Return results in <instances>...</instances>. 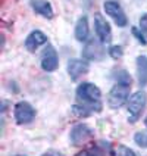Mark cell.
Segmentation results:
<instances>
[{"mask_svg": "<svg viewBox=\"0 0 147 156\" xmlns=\"http://www.w3.org/2000/svg\"><path fill=\"white\" fill-rule=\"evenodd\" d=\"M40 63H41V68L46 72H53V71L58 69V66H59V56H58V52L54 50V47L47 46V49L44 50L43 56H41Z\"/></svg>", "mask_w": 147, "mask_h": 156, "instance_id": "9", "label": "cell"}, {"mask_svg": "<svg viewBox=\"0 0 147 156\" xmlns=\"http://www.w3.org/2000/svg\"><path fill=\"white\" fill-rule=\"evenodd\" d=\"M16 156H24V155H16Z\"/></svg>", "mask_w": 147, "mask_h": 156, "instance_id": "25", "label": "cell"}, {"mask_svg": "<svg viewBox=\"0 0 147 156\" xmlns=\"http://www.w3.org/2000/svg\"><path fill=\"white\" fill-rule=\"evenodd\" d=\"M41 156H65V155L61 153V152H58V150H47V152L43 153Z\"/></svg>", "mask_w": 147, "mask_h": 156, "instance_id": "23", "label": "cell"}, {"mask_svg": "<svg viewBox=\"0 0 147 156\" xmlns=\"http://www.w3.org/2000/svg\"><path fill=\"white\" fill-rule=\"evenodd\" d=\"M47 43V35L41 33V31H38V30H35L33 31L31 34L28 35L25 38V49L26 50H30V52H35L37 49H40L43 44Z\"/></svg>", "mask_w": 147, "mask_h": 156, "instance_id": "10", "label": "cell"}, {"mask_svg": "<svg viewBox=\"0 0 147 156\" xmlns=\"http://www.w3.org/2000/svg\"><path fill=\"white\" fill-rule=\"evenodd\" d=\"M147 103V94L146 91L143 90H138L135 91L134 94L131 96L127 102V111H128V121L130 122H137L138 118L141 116V113L146 108Z\"/></svg>", "mask_w": 147, "mask_h": 156, "instance_id": "2", "label": "cell"}, {"mask_svg": "<svg viewBox=\"0 0 147 156\" xmlns=\"http://www.w3.org/2000/svg\"><path fill=\"white\" fill-rule=\"evenodd\" d=\"M134 141L140 147H147V133L146 131H138L134 136Z\"/></svg>", "mask_w": 147, "mask_h": 156, "instance_id": "17", "label": "cell"}, {"mask_svg": "<svg viewBox=\"0 0 147 156\" xmlns=\"http://www.w3.org/2000/svg\"><path fill=\"white\" fill-rule=\"evenodd\" d=\"M87 72H88V63L86 61H82V59H71L68 62V74H69V77L74 81L78 80L79 77H82V75H86Z\"/></svg>", "mask_w": 147, "mask_h": 156, "instance_id": "11", "label": "cell"}, {"mask_svg": "<svg viewBox=\"0 0 147 156\" xmlns=\"http://www.w3.org/2000/svg\"><path fill=\"white\" fill-rule=\"evenodd\" d=\"M88 37V19L87 16H81L75 25V38L78 41H86Z\"/></svg>", "mask_w": 147, "mask_h": 156, "instance_id": "13", "label": "cell"}, {"mask_svg": "<svg viewBox=\"0 0 147 156\" xmlns=\"http://www.w3.org/2000/svg\"><path fill=\"white\" fill-rule=\"evenodd\" d=\"M137 77H138L140 86L147 84V56L137 58Z\"/></svg>", "mask_w": 147, "mask_h": 156, "instance_id": "14", "label": "cell"}, {"mask_svg": "<svg viewBox=\"0 0 147 156\" xmlns=\"http://www.w3.org/2000/svg\"><path fill=\"white\" fill-rule=\"evenodd\" d=\"M110 153H112V156H137L132 149L127 147V146H124V144H116V146H113Z\"/></svg>", "mask_w": 147, "mask_h": 156, "instance_id": "16", "label": "cell"}, {"mask_svg": "<svg viewBox=\"0 0 147 156\" xmlns=\"http://www.w3.org/2000/svg\"><path fill=\"white\" fill-rule=\"evenodd\" d=\"M72 112H74L75 116H79V118H87V116H90L94 111H93L91 108L86 106V105L78 103V105H74V106H72Z\"/></svg>", "mask_w": 147, "mask_h": 156, "instance_id": "15", "label": "cell"}, {"mask_svg": "<svg viewBox=\"0 0 147 156\" xmlns=\"http://www.w3.org/2000/svg\"><path fill=\"white\" fill-rule=\"evenodd\" d=\"M93 134H94V131L91 130L88 125H86V124H77L71 130V134H69L71 143L74 146H81V144L87 143L88 140L93 139Z\"/></svg>", "mask_w": 147, "mask_h": 156, "instance_id": "6", "label": "cell"}, {"mask_svg": "<svg viewBox=\"0 0 147 156\" xmlns=\"http://www.w3.org/2000/svg\"><path fill=\"white\" fill-rule=\"evenodd\" d=\"M144 124H146V127H147V116H146V119H144Z\"/></svg>", "mask_w": 147, "mask_h": 156, "instance_id": "24", "label": "cell"}, {"mask_svg": "<svg viewBox=\"0 0 147 156\" xmlns=\"http://www.w3.org/2000/svg\"><path fill=\"white\" fill-rule=\"evenodd\" d=\"M103 8H104V12L112 18L113 21H115V24L118 27H125L128 24L127 15H125L124 9L121 8V5H119L118 2H115V0H107V2H104Z\"/></svg>", "mask_w": 147, "mask_h": 156, "instance_id": "7", "label": "cell"}, {"mask_svg": "<svg viewBox=\"0 0 147 156\" xmlns=\"http://www.w3.org/2000/svg\"><path fill=\"white\" fill-rule=\"evenodd\" d=\"M116 81L121 83V84H127V86H131V75L127 72V71H119L116 74Z\"/></svg>", "mask_w": 147, "mask_h": 156, "instance_id": "19", "label": "cell"}, {"mask_svg": "<svg viewBox=\"0 0 147 156\" xmlns=\"http://www.w3.org/2000/svg\"><path fill=\"white\" fill-rule=\"evenodd\" d=\"M75 156H104V155L99 147H88L81 150V152H78Z\"/></svg>", "mask_w": 147, "mask_h": 156, "instance_id": "18", "label": "cell"}, {"mask_svg": "<svg viewBox=\"0 0 147 156\" xmlns=\"http://www.w3.org/2000/svg\"><path fill=\"white\" fill-rule=\"evenodd\" d=\"M132 34H134L135 37H137V40L140 41V44H143V46H144V44H147V41H146L147 38L144 37V34H143V33H140V30H138V28L132 27Z\"/></svg>", "mask_w": 147, "mask_h": 156, "instance_id": "21", "label": "cell"}, {"mask_svg": "<svg viewBox=\"0 0 147 156\" xmlns=\"http://www.w3.org/2000/svg\"><path fill=\"white\" fill-rule=\"evenodd\" d=\"M77 100L91 108L94 112L102 111V91L91 83H82L77 88Z\"/></svg>", "mask_w": 147, "mask_h": 156, "instance_id": "1", "label": "cell"}, {"mask_svg": "<svg viewBox=\"0 0 147 156\" xmlns=\"http://www.w3.org/2000/svg\"><path fill=\"white\" fill-rule=\"evenodd\" d=\"M122 53L124 52H122L121 46H112V47L109 49V55L112 56L113 59H119V58L122 56Z\"/></svg>", "mask_w": 147, "mask_h": 156, "instance_id": "20", "label": "cell"}, {"mask_svg": "<svg viewBox=\"0 0 147 156\" xmlns=\"http://www.w3.org/2000/svg\"><path fill=\"white\" fill-rule=\"evenodd\" d=\"M130 87L127 84H121V83H116L112 87V90L109 91L107 96V103L112 109H119L121 106L128 102V96H130Z\"/></svg>", "mask_w": 147, "mask_h": 156, "instance_id": "3", "label": "cell"}, {"mask_svg": "<svg viewBox=\"0 0 147 156\" xmlns=\"http://www.w3.org/2000/svg\"><path fill=\"white\" fill-rule=\"evenodd\" d=\"M31 8L35 13L44 16L46 19H52L53 15H54L52 5L47 0H31Z\"/></svg>", "mask_w": 147, "mask_h": 156, "instance_id": "12", "label": "cell"}, {"mask_svg": "<svg viewBox=\"0 0 147 156\" xmlns=\"http://www.w3.org/2000/svg\"><path fill=\"white\" fill-rule=\"evenodd\" d=\"M140 28H141V33L147 38V13H144L143 16L140 18Z\"/></svg>", "mask_w": 147, "mask_h": 156, "instance_id": "22", "label": "cell"}, {"mask_svg": "<svg viewBox=\"0 0 147 156\" xmlns=\"http://www.w3.org/2000/svg\"><path fill=\"white\" fill-rule=\"evenodd\" d=\"M94 30H96L97 37H99V40L103 44H109L112 41V30H110V25H109V22L100 13H96L94 15Z\"/></svg>", "mask_w": 147, "mask_h": 156, "instance_id": "8", "label": "cell"}, {"mask_svg": "<svg viewBox=\"0 0 147 156\" xmlns=\"http://www.w3.org/2000/svg\"><path fill=\"white\" fill-rule=\"evenodd\" d=\"M13 115H15V121L19 125H25L34 121L35 118V109L33 105L28 102H18L13 109Z\"/></svg>", "mask_w": 147, "mask_h": 156, "instance_id": "4", "label": "cell"}, {"mask_svg": "<svg viewBox=\"0 0 147 156\" xmlns=\"http://www.w3.org/2000/svg\"><path fill=\"white\" fill-rule=\"evenodd\" d=\"M106 56V50H104V44L100 40H90L88 43H86L84 49H82V58H86L88 61H102Z\"/></svg>", "mask_w": 147, "mask_h": 156, "instance_id": "5", "label": "cell"}]
</instances>
